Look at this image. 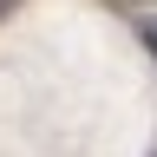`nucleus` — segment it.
<instances>
[{
	"label": "nucleus",
	"mask_w": 157,
	"mask_h": 157,
	"mask_svg": "<svg viewBox=\"0 0 157 157\" xmlns=\"http://www.w3.org/2000/svg\"><path fill=\"white\" fill-rule=\"evenodd\" d=\"M144 46H151V52H157V20H144Z\"/></svg>",
	"instance_id": "f257e3e1"
}]
</instances>
